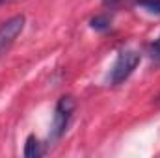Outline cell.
<instances>
[{
	"instance_id": "cell-4",
	"label": "cell",
	"mask_w": 160,
	"mask_h": 158,
	"mask_svg": "<svg viewBox=\"0 0 160 158\" xmlns=\"http://www.w3.org/2000/svg\"><path fill=\"white\" fill-rule=\"evenodd\" d=\"M41 155V145L36 136H28L26 143H24V156L26 158H38Z\"/></svg>"
},
{
	"instance_id": "cell-8",
	"label": "cell",
	"mask_w": 160,
	"mask_h": 158,
	"mask_svg": "<svg viewBox=\"0 0 160 158\" xmlns=\"http://www.w3.org/2000/svg\"><path fill=\"white\" fill-rule=\"evenodd\" d=\"M2 2H4V0H0V4H2Z\"/></svg>"
},
{
	"instance_id": "cell-2",
	"label": "cell",
	"mask_w": 160,
	"mask_h": 158,
	"mask_svg": "<svg viewBox=\"0 0 160 158\" xmlns=\"http://www.w3.org/2000/svg\"><path fill=\"white\" fill-rule=\"evenodd\" d=\"M138 63H140V52H136V50H123V52H119L116 63L110 69V77H108L110 84L118 86L121 82H125L134 73Z\"/></svg>"
},
{
	"instance_id": "cell-1",
	"label": "cell",
	"mask_w": 160,
	"mask_h": 158,
	"mask_svg": "<svg viewBox=\"0 0 160 158\" xmlns=\"http://www.w3.org/2000/svg\"><path fill=\"white\" fill-rule=\"evenodd\" d=\"M73 112H75V101L71 97H62L54 108V117H52V126H50V132H48V141L54 143L58 141L67 126H69V121L73 117Z\"/></svg>"
},
{
	"instance_id": "cell-5",
	"label": "cell",
	"mask_w": 160,
	"mask_h": 158,
	"mask_svg": "<svg viewBox=\"0 0 160 158\" xmlns=\"http://www.w3.org/2000/svg\"><path fill=\"white\" fill-rule=\"evenodd\" d=\"M138 6H142L149 13L160 15V0H138Z\"/></svg>"
},
{
	"instance_id": "cell-7",
	"label": "cell",
	"mask_w": 160,
	"mask_h": 158,
	"mask_svg": "<svg viewBox=\"0 0 160 158\" xmlns=\"http://www.w3.org/2000/svg\"><path fill=\"white\" fill-rule=\"evenodd\" d=\"M91 26L95 30H106V28H110V21L106 17H95V19H91Z\"/></svg>"
},
{
	"instance_id": "cell-6",
	"label": "cell",
	"mask_w": 160,
	"mask_h": 158,
	"mask_svg": "<svg viewBox=\"0 0 160 158\" xmlns=\"http://www.w3.org/2000/svg\"><path fill=\"white\" fill-rule=\"evenodd\" d=\"M149 56H151V60L160 62V36L151 43V47H149Z\"/></svg>"
},
{
	"instance_id": "cell-3",
	"label": "cell",
	"mask_w": 160,
	"mask_h": 158,
	"mask_svg": "<svg viewBox=\"0 0 160 158\" xmlns=\"http://www.w3.org/2000/svg\"><path fill=\"white\" fill-rule=\"evenodd\" d=\"M22 28H24V17L22 15H15V17H11L0 24V58L9 50V47L21 36Z\"/></svg>"
}]
</instances>
